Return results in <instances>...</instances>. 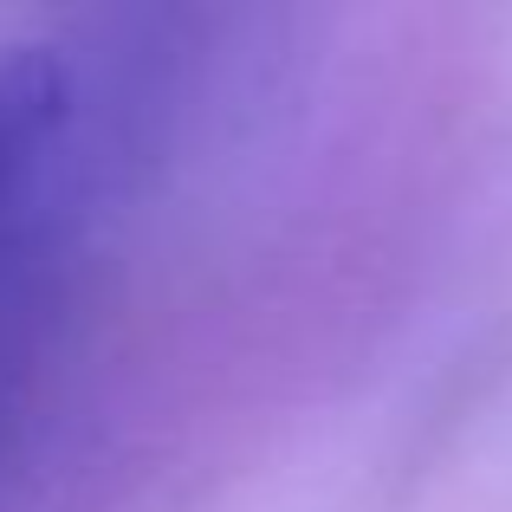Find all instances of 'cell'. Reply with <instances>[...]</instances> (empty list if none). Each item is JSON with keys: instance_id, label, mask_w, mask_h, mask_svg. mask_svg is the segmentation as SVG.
<instances>
[{"instance_id": "cell-1", "label": "cell", "mask_w": 512, "mask_h": 512, "mask_svg": "<svg viewBox=\"0 0 512 512\" xmlns=\"http://www.w3.org/2000/svg\"><path fill=\"white\" fill-rule=\"evenodd\" d=\"M137 156V78L65 39L0 46V454L39 396Z\"/></svg>"}]
</instances>
